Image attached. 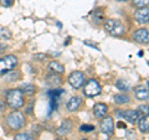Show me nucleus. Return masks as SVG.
Segmentation results:
<instances>
[{"instance_id": "3", "label": "nucleus", "mask_w": 149, "mask_h": 140, "mask_svg": "<svg viewBox=\"0 0 149 140\" xmlns=\"http://www.w3.org/2000/svg\"><path fill=\"white\" fill-rule=\"evenodd\" d=\"M104 30L113 36H122L125 34V27L122 21L117 19H107L104 20Z\"/></svg>"}, {"instance_id": "30", "label": "nucleus", "mask_w": 149, "mask_h": 140, "mask_svg": "<svg viewBox=\"0 0 149 140\" xmlns=\"http://www.w3.org/2000/svg\"><path fill=\"white\" fill-rule=\"evenodd\" d=\"M118 127H120V128H125V124H123V123H118Z\"/></svg>"}, {"instance_id": "16", "label": "nucleus", "mask_w": 149, "mask_h": 140, "mask_svg": "<svg viewBox=\"0 0 149 140\" xmlns=\"http://www.w3.org/2000/svg\"><path fill=\"white\" fill-rule=\"evenodd\" d=\"M49 68H50V71L54 72V73H57V74L65 73V67H63V64H61V63L57 62V61H51V62L49 63Z\"/></svg>"}, {"instance_id": "19", "label": "nucleus", "mask_w": 149, "mask_h": 140, "mask_svg": "<svg viewBox=\"0 0 149 140\" xmlns=\"http://www.w3.org/2000/svg\"><path fill=\"white\" fill-rule=\"evenodd\" d=\"M92 20L93 22H96V24H102V22H104V12L101 10V9H97L92 12Z\"/></svg>"}, {"instance_id": "27", "label": "nucleus", "mask_w": 149, "mask_h": 140, "mask_svg": "<svg viewBox=\"0 0 149 140\" xmlns=\"http://www.w3.org/2000/svg\"><path fill=\"white\" fill-rule=\"evenodd\" d=\"M139 112L143 114V115H148V104H144L139 107Z\"/></svg>"}, {"instance_id": "22", "label": "nucleus", "mask_w": 149, "mask_h": 140, "mask_svg": "<svg viewBox=\"0 0 149 140\" xmlns=\"http://www.w3.org/2000/svg\"><path fill=\"white\" fill-rule=\"evenodd\" d=\"M14 140H35L34 137H31L29 133H20V134H16Z\"/></svg>"}, {"instance_id": "6", "label": "nucleus", "mask_w": 149, "mask_h": 140, "mask_svg": "<svg viewBox=\"0 0 149 140\" xmlns=\"http://www.w3.org/2000/svg\"><path fill=\"white\" fill-rule=\"evenodd\" d=\"M117 115L119 116V118H122L124 120H127V122H129L130 124L138 123V120L143 116V114L141 113V112L134 110V109H125V110L118 109L117 110Z\"/></svg>"}, {"instance_id": "10", "label": "nucleus", "mask_w": 149, "mask_h": 140, "mask_svg": "<svg viewBox=\"0 0 149 140\" xmlns=\"http://www.w3.org/2000/svg\"><path fill=\"white\" fill-rule=\"evenodd\" d=\"M133 40L136 41L137 44H148L149 41V32L148 29L146 27H142V29H138L133 35Z\"/></svg>"}, {"instance_id": "33", "label": "nucleus", "mask_w": 149, "mask_h": 140, "mask_svg": "<svg viewBox=\"0 0 149 140\" xmlns=\"http://www.w3.org/2000/svg\"><path fill=\"white\" fill-rule=\"evenodd\" d=\"M83 140H87V139H83Z\"/></svg>"}, {"instance_id": "28", "label": "nucleus", "mask_w": 149, "mask_h": 140, "mask_svg": "<svg viewBox=\"0 0 149 140\" xmlns=\"http://www.w3.org/2000/svg\"><path fill=\"white\" fill-rule=\"evenodd\" d=\"M19 77H20V73L17 72L15 76H14V73H11V74H10V77H6V79H8V82H11V79H13V78H15V79H16V78H19Z\"/></svg>"}, {"instance_id": "1", "label": "nucleus", "mask_w": 149, "mask_h": 140, "mask_svg": "<svg viewBox=\"0 0 149 140\" xmlns=\"http://www.w3.org/2000/svg\"><path fill=\"white\" fill-rule=\"evenodd\" d=\"M5 99H6L5 100L6 104L14 110H19L25 105L24 94H22V92L20 89H17V88L9 89L6 92V94H5Z\"/></svg>"}, {"instance_id": "31", "label": "nucleus", "mask_w": 149, "mask_h": 140, "mask_svg": "<svg viewBox=\"0 0 149 140\" xmlns=\"http://www.w3.org/2000/svg\"><path fill=\"white\" fill-rule=\"evenodd\" d=\"M116 1H119V3H124V1H128V0H116Z\"/></svg>"}, {"instance_id": "17", "label": "nucleus", "mask_w": 149, "mask_h": 140, "mask_svg": "<svg viewBox=\"0 0 149 140\" xmlns=\"http://www.w3.org/2000/svg\"><path fill=\"white\" fill-rule=\"evenodd\" d=\"M113 100L116 104L123 105V104H128L130 102V97L128 94H124V93H119V94H116L113 97Z\"/></svg>"}, {"instance_id": "9", "label": "nucleus", "mask_w": 149, "mask_h": 140, "mask_svg": "<svg viewBox=\"0 0 149 140\" xmlns=\"http://www.w3.org/2000/svg\"><path fill=\"white\" fill-rule=\"evenodd\" d=\"M73 129V122L71 119H63L61 125L57 128V135L58 137H66L71 133V130Z\"/></svg>"}, {"instance_id": "14", "label": "nucleus", "mask_w": 149, "mask_h": 140, "mask_svg": "<svg viewBox=\"0 0 149 140\" xmlns=\"http://www.w3.org/2000/svg\"><path fill=\"white\" fill-rule=\"evenodd\" d=\"M81 105H82V97L74 96V97L70 98V100L67 102V104H66V109L68 112H76V110L80 109Z\"/></svg>"}, {"instance_id": "25", "label": "nucleus", "mask_w": 149, "mask_h": 140, "mask_svg": "<svg viewBox=\"0 0 149 140\" xmlns=\"http://www.w3.org/2000/svg\"><path fill=\"white\" fill-rule=\"evenodd\" d=\"M32 58L35 60V61H45L46 58H47V55H45V53H36L32 56Z\"/></svg>"}, {"instance_id": "29", "label": "nucleus", "mask_w": 149, "mask_h": 140, "mask_svg": "<svg viewBox=\"0 0 149 140\" xmlns=\"http://www.w3.org/2000/svg\"><path fill=\"white\" fill-rule=\"evenodd\" d=\"M8 49V46L6 45H4V44H0V55L5 52V50Z\"/></svg>"}, {"instance_id": "2", "label": "nucleus", "mask_w": 149, "mask_h": 140, "mask_svg": "<svg viewBox=\"0 0 149 140\" xmlns=\"http://www.w3.org/2000/svg\"><path fill=\"white\" fill-rule=\"evenodd\" d=\"M26 119L25 115L19 110H14L6 116V125L11 130H20L25 127Z\"/></svg>"}, {"instance_id": "32", "label": "nucleus", "mask_w": 149, "mask_h": 140, "mask_svg": "<svg viewBox=\"0 0 149 140\" xmlns=\"http://www.w3.org/2000/svg\"><path fill=\"white\" fill-rule=\"evenodd\" d=\"M56 140H62V139H61V138H58V139H56Z\"/></svg>"}, {"instance_id": "5", "label": "nucleus", "mask_w": 149, "mask_h": 140, "mask_svg": "<svg viewBox=\"0 0 149 140\" xmlns=\"http://www.w3.org/2000/svg\"><path fill=\"white\" fill-rule=\"evenodd\" d=\"M83 87V94L86 97H97L101 94L102 92V87L100 85V82L97 79L92 78V79H88V81L85 82V85L82 86Z\"/></svg>"}, {"instance_id": "21", "label": "nucleus", "mask_w": 149, "mask_h": 140, "mask_svg": "<svg viewBox=\"0 0 149 140\" xmlns=\"http://www.w3.org/2000/svg\"><path fill=\"white\" fill-rule=\"evenodd\" d=\"M116 87H117L119 91H124V92L129 91V83L127 81H124V79H118V81L116 82Z\"/></svg>"}, {"instance_id": "24", "label": "nucleus", "mask_w": 149, "mask_h": 140, "mask_svg": "<svg viewBox=\"0 0 149 140\" xmlns=\"http://www.w3.org/2000/svg\"><path fill=\"white\" fill-rule=\"evenodd\" d=\"M92 130H95V127L91 125V124H85L80 128V132H82V133H90V132H92Z\"/></svg>"}, {"instance_id": "20", "label": "nucleus", "mask_w": 149, "mask_h": 140, "mask_svg": "<svg viewBox=\"0 0 149 140\" xmlns=\"http://www.w3.org/2000/svg\"><path fill=\"white\" fill-rule=\"evenodd\" d=\"M22 94H26V96H34L35 92H36V87L34 85H31V83H27V85H24L21 87Z\"/></svg>"}, {"instance_id": "15", "label": "nucleus", "mask_w": 149, "mask_h": 140, "mask_svg": "<svg viewBox=\"0 0 149 140\" xmlns=\"http://www.w3.org/2000/svg\"><path fill=\"white\" fill-rule=\"evenodd\" d=\"M46 81H47V85L51 87H58L62 85V77L61 74H57V73H50L47 77H46Z\"/></svg>"}, {"instance_id": "4", "label": "nucleus", "mask_w": 149, "mask_h": 140, "mask_svg": "<svg viewBox=\"0 0 149 140\" xmlns=\"http://www.w3.org/2000/svg\"><path fill=\"white\" fill-rule=\"evenodd\" d=\"M19 60L14 55H6L0 58V74H5L11 72L17 66Z\"/></svg>"}, {"instance_id": "11", "label": "nucleus", "mask_w": 149, "mask_h": 140, "mask_svg": "<svg viewBox=\"0 0 149 140\" xmlns=\"http://www.w3.org/2000/svg\"><path fill=\"white\" fill-rule=\"evenodd\" d=\"M93 114L97 119H103L108 114V105L104 103H96L93 105Z\"/></svg>"}, {"instance_id": "26", "label": "nucleus", "mask_w": 149, "mask_h": 140, "mask_svg": "<svg viewBox=\"0 0 149 140\" xmlns=\"http://www.w3.org/2000/svg\"><path fill=\"white\" fill-rule=\"evenodd\" d=\"M14 1L15 0H0V3H1V5L3 6H5V8H9V6H11Z\"/></svg>"}, {"instance_id": "8", "label": "nucleus", "mask_w": 149, "mask_h": 140, "mask_svg": "<svg viewBox=\"0 0 149 140\" xmlns=\"http://www.w3.org/2000/svg\"><path fill=\"white\" fill-rule=\"evenodd\" d=\"M100 128H101V132L104 133L107 135H113L114 134V120L112 116H104L103 119L101 120V124H100Z\"/></svg>"}, {"instance_id": "23", "label": "nucleus", "mask_w": 149, "mask_h": 140, "mask_svg": "<svg viewBox=\"0 0 149 140\" xmlns=\"http://www.w3.org/2000/svg\"><path fill=\"white\" fill-rule=\"evenodd\" d=\"M148 4H149V0H133V5L138 9L148 8Z\"/></svg>"}, {"instance_id": "13", "label": "nucleus", "mask_w": 149, "mask_h": 140, "mask_svg": "<svg viewBox=\"0 0 149 140\" xmlns=\"http://www.w3.org/2000/svg\"><path fill=\"white\" fill-rule=\"evenodd\" d=\"M134 19L139 24H148L149 21V9L148 8H142L134 12Z\"/></svg>"}, {"instance_id": "12", "label": "nucleus", "mask_w": 149, "mask_h": 140, "mask_svg": "<svg viewBox=\"0 0 149 140\" xmlns=\"http://www.w3.org/2000/svg\"><path fill=\"white\" fill-rule=\"evenodd\" d=\"M134 97L137 98L138 100L146 102L149 98V92H148V87L144 85H139L134 88Z\"/></svg>"}, {"instance_id": "7", "label": "nucleus", "mask_w": 149, "mask_h": 140, "mask_svg": "<svg viewBox=\"0 0 149 140\" xmlns=\"http://www.w3.org/2000/svg\"><path fill=\"white\" fill-rule=\"evenodd\" d=\"M67 81H68L70 86H71L72 88H74V89H80V88L85 85L86 76H85V73L81 72V71H73L68 76Z\"/></svg>"}, {"instance_id": "18", "label": "nucleus", "mask_w": 149, "mask_h": 140, "mask_svg": "<svg viewBox=\"0 0 149 140\" xmlns=\"http://www.w3.org/2000/svg\"><path fill=\"white\" fill-rule=\"evenodd\" d=\"M138 128L142 133H148L149 132V120H148V115H143L141 119L138 120Z\"/></svg>"}]
</instances>
